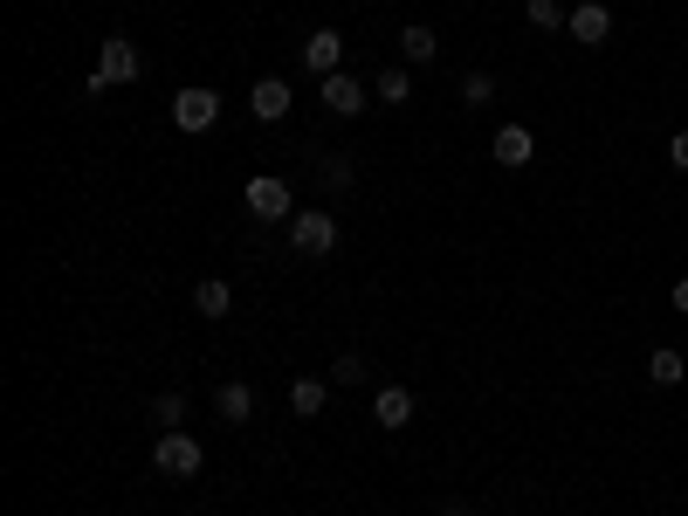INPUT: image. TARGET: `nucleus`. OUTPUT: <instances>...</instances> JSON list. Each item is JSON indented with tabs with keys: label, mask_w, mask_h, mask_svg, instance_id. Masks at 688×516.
<instances>
[{
	"label": "nucleus",
	"mask_w": 688,
	"mask_h": 516,
	"mask_svg": "<svg viewBox=\"0 0 688 516\" xmlns=\"http://www.w3.org/2000/svg\"><path fill=\"white\" fill-rule=\"evenodd\" d=\"M557 516H565V509H557Z\"/></svg>",
	"instance_id": "obj_25"
},
{
	"label": "nucleus",
	"mask_w": 688,
	"mask_h": 516,
	"mask_svg": "<svg viewBox=\"0 0 688 516\" xmlns=\"http://www.w3.org/2000/svg\"><path fill=\"white\" fill-rule=\"evenodd\" d=\"M290 103H296V97H290V83H283V76H262V83H255V90H248V111L262 118V124L290 118Z\"/></svg>",
	"instance_id": "obj_8"
},
{
	"label": "nucleus",
	"mask_w": 688,
	"mask_h": 516,
	"mask_svg": "<svg viewBox=\"0 0 688 516\" xmlns=\"http://www.w3.org/2000/svg\"><path fill=\"white\" fill-rule=\"evenodd\" d=\"M648 379H654V385H681V379H688V365H681V352H668V344H661V352L648 358Z\"/></svg>",
	"instance_id": "obj_16"
},
{
	"label": "nucleus",
	"mask_w": 688,
	"mask_h": 516,
	"mask_svg": "<svg viewBox=\"0 0 688 516\" xmlns=\"http://www.w3.org/2000/svg\"><path fill=\"white\" fill-rule=\"evenodd\" d=\"M290 248L296 255H310V262H324V255L337 248V221L324 207H296V221H290Z\"/></svg>",
	"instance_id": "obj_3"
},
{
	"label": "nucleus",
	"mask_w": 688,
	"mask_h": 516,
	"mask_svg": "<svg viewBox=\"0 0 688 516\" xmlns=\"http://www.w3.org/2000/svg\"><path fill=\"white\" fill-rule=\"evenodd\" d=\"M118 83H138V41H124V35H111L97 49V70H90V97H103V90H118Z\"/></svg>",
	"instance_id": "obj_1"
},
{
	"label": "nucleus",
	"mask_w": 688,
	"mask_h": 516,
	"mask_svg": "<svg viewBox=\"0 0 688 516\" xmlns=\"http://www.w3.org/2000/svg\"><path fill=\"white\" fill-rule=\"evenodd\" d=\"M441 516H476V509H468V503H447V509H441Z\"/></svg>",
	"instance_id": "obj_24"
},
{
	"label": "nucleus",
	"mask_w": 688,
	"mask_h": 516,
	"mask_svg": "<svg viewBox=\"0 0 688 516\" xmlns=\"http://www.w3.org/2000/svg\"><path fill=\"white\" fill-rule=\"evenodd\" d=\"M213 414H221L228 427H248V414H255V393H248V385H221V393H213Z\"/></svg>",
	"instance_id": "obj_12"
},
{
	"label": "nucleus",
	"mask_w": 688,
	"mask_h": 516,
	"mask_svg": "<svg viewBox=\"0 0 688 516\" xmlns=\"http://www.w3.org/2000/svg\"><path fill=\"white\" fill-rule=\"evenodd\" d=\"M324 400H331V385H324V379H296V385H290V406H296L304 420H310V414H324Z\"/></svg>",
	"instance_id": "obj_15"
},
{
	"label": "nucleus",
	"mask_w": 688,
	"mask_h": 516,
	"mask_svg": "<svg viewBox=\"0 0 688 516\" xmlns=\"http://www.w3.org/2000/svg\"><path fill=\"white\" fill-rule=\"evenodd\" d=\"M668 159H675V165L688 172V132H675V138H668Z\"/></svg>",
	"instance_id": "obj_22"
},
{
	"label": "nucleus",
	"mask_w": 688,
	"mask_h": 516,
	"mask_svg": "<svg viewBox=\"0 0 688 516\" xmlns=\"http://www.w3.org/2000/svg\"><path fill=\"white\" fill-rule=\"evenodd\" d=\"M172 124H180V132H213V124H221V97L193 83V90L172 97Z\"/></svg>",
	"instance_id": "obj_5"
},
{
	"label": "nucleus",
	"mask_w": 688,
	"mask_h": 516,
	"mask_svg": "<svg viewBox=\"0 0 688 516\" xmlns=\"http://www.w3.org/2000/svg\"><path fill=\"white\" fill-rule=\"evenodd\" d=\"M331 385H365V358H358V352H344V358L331 365Z\"/></svg>",
	"instance_id": "obj_21"
},
{
	"label": "nucleus",
	"mask_w": 688,
	"mask_h": 516,
	"mask_svg": "<svg viewBox=\"0 0 688 516\" xmlns=\"http://www.w3.org/2000/svg\"><path fill=\"white\" fill-rule=\"evenodd\" d=\"M434 49H441V41L427 35L420 21H414V28H400V62H406V70H420V62H434Z\"/></svg>",
	"instance_id": "obj_13"
},
{
	"label": "nucleus",
	"mask_w": 688,
	"mask_h": 516,
	"mask_svg": "<svg viewBox=\"0 0 688 516\" xmlns=\"http://www.w3.org/2000/svg\"><path fill=\"white\" fill-rule=\"evenodd\" d=\"M317 97H324V111H331V118H358L372 90H365L358 76H344V70H337V76H324V83H317Z\"/></svg>",
	"instance_id": "obj_6"
},
{
	"label": "nucleus",
	"mask_w": 688,
	"mask_h": 516,
	"mask_svg": "<svg viewBox=\"0 0 688 516\" xmlns=\"http://www.w3.org/2000/svg\"><path fill=\"white\" fill-rule=\"evenodd\" d=\"M462 103H468V111H482V103H496V83H489L482 70H476V76H462Z\"/></svg>",
	"instance_id": "obj_20"
},
{
	"label": "nucleus",
	"mask_w": 688,
	"mask_h": 516,
	"mask_svg": "<svg viewBox=\"0 0 688 516\" xmlns=\"http://www.w3.org/2000/svg\"><path fill=\"white\" fill-rule=\"evenodd\" d=\"M524 21H530V28H565V8H557V0H524Z\"/></svg>",
	"instance_id": "obj_19"
},
{
	"label": "nucleus",
	"mask_w": 688,
	"mask_h": 516,
	"mask_svg": "<svg viewBox=\"0 0 688 516\" xmlns=\"http://www.w3.org/2000/svg\"><path fill=\"white\" fill-rule=\"evenodd\" d=\"M180 420H186V393H159L152 400V427H159V434H172Z\"/></svg>",
	"instance_id": "obj_18"
},
{
	"label": "nucleus",
	"mask_w": 688,
	"mask_h": 516,
	"mask_svg": "<svg viewBox=\"0 0 688 516\" xmlns=\"http://www.w3.org/2000/svg\"><path fill=\"white\" fill-rule=\"evenodd\" d=\"M572 41H586V49H599V41L613 35V8H599V0H586V8H572Z\"/></svg>",
	"instance_id": "obj_9"
},
{
	"label": "nucleus",
	"mask_w": 688,
	"mask_h": 516,
	"mask_svg": "<svg viewBox=\"0 0 688 516\" xmlns=\"http://www.w3.org/2000/svg\"><path fill=\"white\" fill-rule=\"evenodd\" d=\"M668 296H675V310H681V317H688V275H681V283H675V290H668Z\"/></svg>",
	"instance_id": "obj_23"
},
{
	"label": "nucleus",
	"mask_w": 688,
	"mask_h": 516,
	"mask_svg": "<svg viewBox=\"0 0 688 516\" xmlns=\"http://www.w3.org/2000/svg\"><path fill=\"white\" fill-rule=\"evenodd\" d=\"M489 152H496V165H509V172H516V165H530V159H537V138L524 132V124H503Z\"/></svg>",
	"instance_id": "obj_10"
},
{
	"label": "nucleus",
	"mask_w": 688,
	"mask_h": 516,
	"mask_svg": "<svg viewBox=\"0 0 688 516\" xmlns=\"http://www.w3.org/2000/svg\"><path fill=\"white\" fill-rule=\"evenodd\" d=\"M372 420L379 427H406V420H414V393H406V385H379V393H372Z\"/></svg>",
	"instance_id": "obj_11"
},
{
	"label": "nucleus",
	"mask_w": 688,
	"mask_h": 516,
	"mask_svg": "<svg viewBox=\"0 0 688 516\" xmlns=\"http://www.w3.org/2000/svg\"><path fill=\"white\" fill-rule=\"evenodd\" d=\"M372 90H379V103H406V97H414V76H406V62H400V70H379Z\"/></svg>",
	"instance_id": "obj_17"
},
{
	"label": "nucleus",
	"mask_w": 688,
	"mask_h": 516,
	"mask_svg": "<svg viewBox=\"0 0 688 516\" xmlns=\"http://www.w3.org/2000/svg\"><path fill=\"white\" fill-rule=\"evenodd\" d=\"M193 310H200V317H228L234 310V290L221 283V275H207V283L193 290Z\"/></svg>",
	"instance_id": "obj_14"
},
{
	"label": "nucleus",
	"mask_w": 688,
	"mask_h": 516,
	"mask_svg": "<svg viewBox=\"0 0 688 516\" xmlns=\"http://www.w3.org/2000/svg\"><path fill=\"white\" fill-rule=\"evenodd\" d=\"M152 468H159V476H172V482H193L207 468V447L172 427V434H159V447H152Z\"/></svg>",
	"instance_id": "obj_2"
},
{
	"label": "nucleus",
	"mask_w": 688,
	"mask_h": 516,
	"mask_svg": "<svg viewBox=\"0 0 688 516\" xmlns=\"http://www.w3.org/2000/svg\"><path fill=\"white\" fill-rule=\"evenodd\" d=\"M337 62H344V35H337V28H317V35L304 41V70L324 83V76H337Z\"/></svg>",
	"instance_id": "obj_7"
},
{
	"label": "nucleus",
	"mask_w": 688,
	"mask_h": 516,
	"mask_svg": "<svg viewBox=\"0 0 688 516\" xmlns=\"http://www.w3.org/2000/svg\"><path fill=\"white\" fill-rule=\"evenodd\" d=\"M248 213L255 221H296V200H290V180H275V172H255L248 180Z\"/></svg>",
	"instance_id": "obj_4"
}]
</instances>
